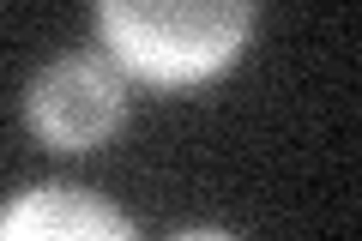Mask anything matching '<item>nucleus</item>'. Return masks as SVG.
<instances>
[{
  "mask_svg": "<svg viewBox=\"0 0 362 241\" xmlns=\"http://www.w3.org/2000/svg\"><path fill=\"white\" fill-rule=\"evenodd\" d=\"M25 121L49 151L85 157L109 145L127 121V97H121V73L97 54H61L49 61L25 90Z\"/></svg>",
  "mask_w": 362,
  "mask_h": 241,
  "instance_id": "f03ea898",
  "label": "nucleus"
},
{
  "mask_svg": "<svg viewBox=\"0 0 362 241\" xmlns=\"http://www.w3.org/2000/svg\"><path fill=\"white\" fill-rule=\"evenodd\" d=\"M115 66L151 85H199L242 54L254 30V0H97Z\"/></svg>",
  "mask_w": 362,
  "mask_h": 241,
  "instance_id": "f257e3e1",
  "label": "nucleus"
},
{
  "mask_svg": "<svg viewBox=\"0 0 362 241\" xmlns=\"http://www.w3.org/2000/svg\"><path fill=\"white\" fill-rule=\"evenodd\" d=\"M0 235L6 241H127L133 235V217L103 205L97 193L85 187H30L18 199H6L0 211Z\"/></svg>",
  "mask_w": 362,
  "mask_h": 241,
  "instance_id": "7ed1b4c3",
  "label": "nucleus"
}]
</instances>
